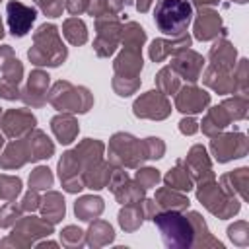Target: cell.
I'll return each mask as SVG.
<instances>
[{
  "mask_svg": "<svg viewBox=\"0 0 249 249\" xmlns=\"http://www.w3.org/2000/svg\"><path fill=\"white\" fill-rule=\"evenodd\" d=\"M2 144H4V132L0 130V148H2Z\"/></svg>",
  "mask_w": 249,
  "mask_h": 249,
  "instance_id": "cell-61",
  "label": "cell"
},
{
  "mask_svg": "<svg viewBox=\"0 0 249 249\" xmlns=\"http://www.w3.org/2000/svg\"><path fill=\"white\" fill-rule=\"evenodd\" d=\"M115 239V231H113V226L105 220H93V224L89 226L88 230V245L91 247H101V245H107Z\"/></svg>",
  "mask_w": 249,
  "mask_h": 249,
  "instance_id": "cell-37",
  "label": "cell"
},
{
  "mask_svg": "<svg viewBox=\"0 0 249 249\" xmlns=\"http://www.w3.org/2000/svg\"><path fill=\"white\" fill-rule=\"evenodd\" d=\"M230 115L226 113V109L222 107V105H216V107H210L208 111H206V115H204V119H202V126H198V128H202V132L206 134V136H216V134H220L228 124H230Z\"/></svg>",
  "mask_w": 249,
  "mask_h": 249,
  "instance_id": "cell-32",
  "label": "cell"
},
{
  "mask_svg": "<svg viewBox=\"0 0 249 249\" xmlns=\"http://www.w3.org/2000/svg\"><path fill=\"white\" fill-rule=\"evenodd\" d=\"M49 82H51V76L43 70H31L29 78H27V84L25 88L21 89V95L19 99H23L25 105H31V107H43L47 103V93H49Z\"/></svg>",
  "mask_w": 249,
  "mask_h": 249,
  "instance_id": "cell-17",
  "label": "cell"
},
{
  "mask_svg": "<svg viewBox=\"0 0 249 249\" xmlns=\"http://www.w3.org/2000/svg\"><path fill=\"white\" fill-rule=\"evenodd\" d=\"M51 130L60 144H70L76 140L80 126L72 113H58L51 119Z\"/></svg>",
  "mask_w": 249,
  "mask_h": 249,
  "instance_id": "cell-25",
  "label": "cell"
},
{
  "mask_svg": "<svg viewBox=\"0 0 249 249\" xmlns=\"http://www.w3.org/2000/svg\"><path fill=\"white\" fill-rule=\"evenodd\" d=\"M208 103H210V93L196 88L195 84L183 86L175 93V109L185 113V115L202 113V111H206Z\"/></svg>",
  "mask_w": 249,
  "mask_h": 249,
  "instance_id": "cell-15",
  "label": "cell"
},
{
  "mask_svg": "<svg viewBox=\"0 0 249 249\" xmlns=\"http://www.w3.org/2000/svg\"><path fill=\"white\" fill-rule=\"evenodd\" d=\"M210 150L216 161L226 163L230 160L243 158L249 150L247 138L243 132H226V134H216L210 140Z\"/></svg>",
  "mask_w": 249,
  "mask_h": 249,
  "instance_id": "cell-9",
  "label": "cell"
},
{
  "mask_svg": "<svg viewBox=\"0 0 249 249\" xmlns=\"http://www.w3.org/2000/svg\"><path fill=\"white\" fill-rule=\"evenodd\" d=\"M41 214L45 220H49L51 224H56L64 218V212H66V204H64V198L60 193L56 191H49L43 198H41Z\"/></svg>",
  "mask_w": 249,
  "mask_h": 249,
  "instance_id": "cell-33",
  "label": "cell"
},
{
  "mask_svg": "<svg viewBox=\"0 0 249 249\" xmlns=\"http://www.w3.org/2000/svg\"><path fill=\"white\" fill-rule=\"evenodd\" d=\"M62 35L66 37V41L74 47H80L88 41V27L86 23L78 18V16H72L68 19H64L62 23Z\"/></svg>",
  "mask_w": 249,
  "mask_h": 249,
  "instance_id": "cell-38",
  "label": "cell"
},
{
  "mask_svg": "<svg viewBox=\"0 0 249 249\" xmlns=\"http://www.w3.org/2000/svg\"><path fill=\"white\" fill-rule=\"evenodd\" d=\"M154 224L158 226L165 247L173 249H187L193 247V226L187 216L179 210H161L152 216Z\"/></svg>",
  "mask_w": 249,
  "mask_h": 249,
  "instance_id": "cell-3",
  "label": "cell"
},
{
  "mask_svg": "<svg viewBox=\"0 0 249 249\" xmlns=\"http://www.w3.org/2000/svg\"><path fill=\"white\" fill-rule=\"evenodd\" d=\"M21 193V179L16 175H0V198L4 200H16V196Z\"/></svg>",
  "mask_w": 249,
  "mask_h": 249,
  "instance_id": "cell-45",
  "label": "cell"
},
{
  "mask_svg": "<svg viewBox=\"0 0 249 249\" xmlns=\"http://www.w3.org/2000/svg\"><path fill=\"white\" fill-rule=\"evenodd\" d=\"M35 4L49 18H58V16H62V10H64L62 0H35Z\"/></svg>",
  "mask_w": 249,
  "mask_h": 249,
  "instance_id": "cell-52",
  "label": "cell"
},
{
  "mask_svg": "<svg viewBox=\"0 0 249 249\" xmlns=\"http://www.w3.org/2000/svg\"><path fill=\"white\" fill-rule=\"evenodd\" d=\"M27 56L35 66H53V68L60 66L66 60L68 51L62 45L56 25L53 23L39 25V29L33 33V47L27 51Z\"/></svg>",
  "mask_w": 249,
  "mask_h": 249,
  "instance_id": "cell-1",
  "label": "cell"
},
{
  "mask_svg": "<svg viewBox=\"0 0 249 249\" xmlns=\"http://www.w3.org/2000/svg\"><path fill=\"white\" fill-rule=\"evenodd\" d=\"M235 56H237V51L226 37L216 39L208 51L210 66L220 68V70H228V72H231L235 68Z\"/></svg>",
  "mask_w": 249,
  "mask_h": 249,
  "instance_id": "cell-24",
  "label": "cell"
},
{
  "mask_svg": "<svg viewBox=\"0 0 249 249\" xmlns=\"http://www.w3.org/2000/svg\"><path fill=\"white\" fill-rule=\"evenodd\" d=\"M169 66L177 72L179 78L187 80L189 84H195V82L200 78V74H202L204 58H202L198 53H195V51H191V49H185V51L173 54V60H171Z\"/></svg>",
  "mask_w": 249,
  "mask_h": 249,
  "instance_id": "cell-19",
  "label": "cell"
},
{
  "mask_svg": "<svg viewBox=\"0 0 249 249\" xmlns=\"http://www.w3.org/2000/svg\"><path fill=\"white\" fill-rule=\"evenodd\" d=\"M88 2L89 0H64V8L68 10V14L72 16H80L88 10Z\"/></svg>",
  "mask_w": 249,
  "mask_h": 249,
  "instance_id": "cell-55",
  "label": "cell"
},
{
  "mask_svg": "<svg viewBox=\"0 0 249 249\" xmlns=\"http://www.w3.org/2000/svg\"><path fill=\"white\" fill-rule=\"evenodd\" d=\"M220 105L226 109V113L230 115L231 121H241V119L247 117V107H249L247 95H239V93H237V95H233L231 99L222 101Z\"/></svg>",
  "mask_w": 249,
  "mask_h": 249,
  "instance_id": "cell-43",
  "label": "cell"
},
{
  "mask_svg": "<svg viewBox=\"0 0 249 249\" xmlns=\"http://www.w3.org/2000/svg\"><path fill=\"white\" fill-rule=\"evenodd\" d=\"M39 204H41V196H39V191H35V189H29L25 195H23V200H21V210L23 212H33V210H37L39 208Z\"/></svg>",
  "mask_w": 249,
  "mask_h": 249,
  "instance_id": "cell-53",
  "label": "cell"
},
{
  "mask_svg": "<svg viewBox=\"0 0 249 249\" xmlns=\"http://www.w3.org/2000/svg\"><path fill=\"white\" fill-rule=\"evenodd\" d=\"M191 41L193 39L187 33H183L179 37H173V39H154L152 45H150V49H148V54H150V58L154 62H163L169 54L173 56V54L189 49L191 47Z\"/></svg>",
  "mask_w": 249,
  "mask_h": 249,
  "instance_id": "cell-22",
  "label": "cell"
},
{
  "mask_svg": "<svg viewBox=\"0 0 249 249\" xmlns=\"http://www.w3.org/2000/svg\"><path fill=\"white\" fill-rule=\"evenodd\" d=\"M158 212V204L154 198H142L136 202H128L124 204V208H121L119 212V224L124 231H134L140 228V224Z\"/></svg>",
  "mask_w": 249,
  "mask_h": 249,
  "instance_id": "cell-11",
  "label": "cell"
},
{
  "mask_svg": "<svg viewBox=\"0 0 249 249\" xmlns=\"http://www.w3.org/2000/svg\"><path fill=\"white\" fill-rule=\"evenodd\" d=\"M74 212L82 222H91L95 218H99V214L103 212V198L101 196H80L74 202Z\"/></svg>",
  "mask_w": 249,
  "mask_h": 249,
  "instance_id": "cell-35",
  "label": "cell"
},
{
  "mask_svg": "<svg viewBox=\"0 0 249 249\" xmlns=\"http://www.w3.org/2000/svg\"><path fill=\"white\" fill-rule=\"evenodd\" d=\"M21 206L19 204H16L14 200H8L2 208H0V226L2 228H10V226H14L19 218H21Z\"/></svg>",
  "mask_w": 249,
  "mask_h": 249,
  "instance_id": "cell-47",
  "label": "cell"
},
{
  "mask_svg": "<svg viewBox=\"0 0 249 249\" xmlns=\"http://www.w3.org/2000/svg\"><path fill=\"white\" fill-rule=\"evenodd\" d=\"M58 177L66 193H80L84 187V167L72 150L64 152L58 161Z\"/></svg>",
  "mask_w": 249,
  "mask_h": 249,
  "instance_id": "cell-14",
  "label": "cell"
},
{
  "mask_svg": "<svg viewBox=\"0 0 249 249\" xmlns=\"http://www.w3.org/2000/svg\"><path fill=\"white\" fill-rule=\"evenodd\" d=\"M23 78V64L12 56L4 68H2V78H0V97L2 99H8V101H14V99H19L21 91H19V82Z\"/></svg>",
  "mask_w": 249,
  "mask_h": 249,
  "instance_id": "cell-20",
  "label": "cell"
},
{
  "mask_svg": "<svg viewBox=\"0 0 249 249\" xmlns=\"http://www.w3.org/2000/svg\"><path fill=\"white\" fill-rule=\"evenodd\" d=\"M121 41H123V47L138 49L140 51L142 45L146 43V31L136 21H126L121 27Z\"/></svg>",
  "mask_w": 249,
  "mask_h": 249,
  "instance_id": "cell-39",
  "label": "cell"
},
{
  "mask_svg": "<svg viewBox=\"0 0 249 249\" xmlns=\"http://www.w3.org/2000/svg\"><path fill=\"white\" fill-rule=\"evenodd\" d=\"M53 233V224L45 218H39V216H21L16 224H14V230H12V235H8L2 245H18V247H23V245H35L37 237H45V235H51Z\"/></svg>",
  "mask_w": 249,
  "mask_h": 249,
  "instance_id": "cell-7",
  "label": "cell"
},
{
  "mask_svg": "<svg viewBox=\"0 0 249 249\" xmlns=\"http://www.w3.org/2000/svg\"><path fill=\"white\" fill-rule=\"evenodd\" d=\"M183 165L187 167V171H189L191 179H193V181H196V183H202V181H210V179H214L212 161H210L208 152H206V148H204L202 144H195V146L189 150V154H187V158H185Z\"/></svg>",
  "mask_w": 249,
  "mask_h": 249,
  "instance_id": "cell-18",
  "label": "cell"
},
{
  "mask_svg": "<svg viewBox=\"0 0 249 249\" xmlns=\"http://www.w3.org/2000/svg\"><path fill=\"white\" fill-rule=\"evenodd\" d=\"M35 124H37V119L27 109H8L2 113V119H0V128L8 138L25 136L35 128Z\"/></svg>",
  "mask_w": 249,
  "mask_h": 249,
  "instance_id": "cell-12",
  "label": "cell"
},
{
  "mask_svg": "<svg viewBox=\"0 0 249 249\" xmlns=\"http://www.w3.org/2000/svg\"><path fill=\"white\" fill-rule=\"evenodd\" d=\"M148 142V154H150V160H160L165 152V144L161 142V138H156V136H150L146 138Z\"/></svg>",
  "mask_w": 249,
  "mask_h": 249,
  "instance_id": "cell-54",
  "label": "cell"
},
{
  "mask_svg": "<svg viewBox=\"0 0 249 249\" xmlns=\"http://www.w3.org/2000/svg\"><path fill=\"white\" fill-rule=\"evenodd\" d=\"M220 185L233 196H241L243 200L247 198V185H249V169L247 167H239L235 171L224 173L220 177Z\"/></svg>",
  "mask_w": 249,
  "mask_h": 249,
  "instance_id": "cell-30",
  "label": "cell"
},
{
  "mask_svg": "<svg viewBox=\"0 0 249 249\" xmlns=\"http://www.w3.org/2000/svg\"><path fill=\"white\" fill-rule=\"evenodd\" d=\"M6 16H8V27L14 37H23L29 33L31 25L37 19V10L33 6H25L19 0H10L6 4Z\"/></svg>",
  "mask_w": 249,
  "mask_h": 249,
  "instance_id": "cell-13",
  "label": "cell"
},
{
  "mask_svg": "<svg viewBox=\"0 0 249 249\" xmlns=\"http://www.w3.org/2000/svg\"><path fill=\"white\" fill-rule=\"evenodd\" d=\"M47 101L62 113H88L93 105V95L84 86H72L66 80H58L47 93Z\"/></svg>",
  "mask_w": 249,
  "mask_h": 249,
  "instance_id": "cell-5",
  "label": "cell"
},
{
  "mask_svg": "<svg viewBox=\"0 0 249 249\" xmlns=\"http://www.w3.org/2000/svg\"><path fill=\"white\" fill-rule=\"evenodd\" d=\"M117 165H113L111 161H95L91 163L86 171H84V187L88 189H93V191H99L103 187L109 185V179H111V173L115 171Z\"/></svg>",
  "mask_w": 249,
  "mask_h": 249,
  "instance_id": "cell-26",
  "label": "cell"
},
{
  "mask_svg": "<svg viewBox=\"0 0 249 249\" xmlns=\"http://www.w3.org/2000/svg\"><path fill=\"white\" fill-rule=\"evenodd\" d=\"M74 154H76V158L80 160V163H82V167H84V171L91 165V163H95V161H99V160H103V152H105V144L101 142V140H91V138H86V140H82L74 150H72Z\"/></svg>",
  "mask_w": 249,
  "mask_h": 249,
  "instance_id": "cell-29",
  "label": "cell"
},
{
  "mask_svg": "<svg viewBox=\"0 0 249 249\" xmlns=\"http://www.w3.org/2000/svg\"><path fill=\"white\" fill-rule=\"evenodd\" d=\"M152 4H154V0H136V10H138L140 14H144V12L150 10Z\"/></svg>",
  "mask_w": 249,
  "mask_h": 249,
  "instance_id": "cell-58",
  "label": "cell"
},
{
  "mask_svg": "<svg viewBox=\"0 0 249 249\" xmlns=\"http://www.w3.org/2000/svg\"><path fill=\"white\" fill-rule=\"evenodd\" d=\"M123 8H124V0H89L86 12L95 18H107V16H117Z\"/></svg>",
  "mask_w": 249,
  "mask_h": 249,
  "instance_id": "cell-42",
  "label": "cell"
},
{
  "mask_svg": "<svg viewBox=\"0 0 249 249\" xmlns=\"http://www.w3.org/2000/svg\"><path fill=\"white\" fill-rule=\"evenodd\" d=\"M14 56V49L10 45H2L0 47V70L4 68V64Z\"/></svg>",
  "mask_w": 249,
  "mask_h": 249,
  "instance_id": "cell-57",
  "label": "cell"
},
{
  "mask_svg": "<svg viewBox=\"0 0 249 249\" xmlns=\"http://www.w3.org/2000/svg\"><path fill=\"white\" fill-rule=\"evenodd\" d=\"M191 226H193V247H224L216 237L210 235L206 222L202 220V216L198 212H189L187 214Z\"/></svg>",
  "mask_w": 249,
  "mask_h": 249,
  "instance_id": "cell-31",
  "label": "cell"
},
{
  "mask_svg": "<svg viewBox=\"0 0 249 249\" xmlns=\"http://www.w3.org/2000/svg\"><path fill=\"white\" fill-rule=\"evenodd\" d=\"M179 130L183 132V134H195V132H198V123L193 119V117H187V119H183L181 123H179Z\"/></svg>",
  "mask_w": 249,
  "mask_h": 249,
  "instance_id": "cell-56",
  "label": "cell"
},
{
  "mask_svg": "<svg viewBox=\"0 0 249 249\" xmlns=\"http://www.w3.org/2000/svg\"><path fill=\"white\" fill-rule=\"evenodd\" d=\"M53 173L47 165H37L29 175V189L35 191H49L53 187Z\"/></svg>",
  "mask_w": 249,
  "mask_h": 249,
  "instance_id": "cell-44",
  "label": "cell"
},
{
  "mask_svg": "<svg viewBox=\"0 0 249 249\" xmlns=\"http://www.w3.org/2000/svg\"><path fill=\"white\" fill-rule=\"evenodd\" d=\"M160 179H161V175H160V171L154 169V167H140V169L136 171V177H134V181H136L140 187H144V189L156 187Z\"/></svg>",
  "mask_w": 249,
  "mask_h": 249,
  "instance_id": "cell-51",
  "label": "cell"
},
{
  "mask_svg": "<svg viewBox=\"0 0 249 249\" xmlns=\"http://www.w3.org/2000/svg\"><path fill=\"white\" fill-rule=\"evenodd\" d=\"M231 2H237V4H245L247 0H231Z\"/></svg>",
  "mask_w": 249,
  "mask_h": 249,
  "instance_id": "cell-62",
  "label": "cell"
},
{
  "mask_svg": "<svg viewBox=\"0 0 249 249\" xmlns=\"http://www.w3.org/2000/svg\"><path fill=\"white\" fill-rule=\"evenodd\" d=\"M111 86H113V89H115L117 95L126 97V95H132V93L140 88V78H121V76H113Z\"/></svg>",
  "mask_w": 249,
  "mask_h": 249,
  "instance_id": "cell-46",
  "label": "cell"
},
{
  "mask_svg": "<svg viewBox=\"0 0 249 249\" xmlns=\"http://www.w3.org/2000/svg\"><path fill=\"white\" fill-rule=\"evenodd\" d=\"M202 82L218 91V93H235V82H233V70L228 72V70H220V68H214V66H208L204 70V76H202Z\"/></svg>",
  "mask_w": 249,
  "mask_h": 249,
  "instance_id": "cell-27",
  "label": "cell"
},
{
  "mask_svg": "<svg viewBox=\"0 0 249 249\" xmlns=\"http://www.w3.org/2000/svg\"><path fill=\"white\" fill-rule=\"evenodd\" d=\"M196 198L200 200V204L206 206L208 212H212L216 218H222V220L231 218L233 214L239 212V200H237V196L230 195V193H228L220 183H216L214 179L198 183Z\"/></svg>",
  "mask_w": 249,
  "mask_h": 249,
  "instance_id": "cell-6",
  "label": "cell"
},
{
  "mask_svg": "<svg viewBox=\"0 0 249 249\" xmlns=\"http://www.w3.org/2000/svg\"><path fill=\"white\" fill-rule=\"evenodd\" d=\"M132 113H134L138 119L161 121V119L169 117V113H171V103H169L167 95L161 93L160 89H150V91L142 93V95L134 101Z\"/></svg>",
  "mask_w": 249,
  "mask_h": 249,
  "instance_id": "cell-10",
  "label": "cell"
},
{
  "mask_svg": "<svg viewBox=\"0 0 249 249\" xmlns=\"http://www.w3.org/2000/svg\"><path fill=\"white\" fill-rule=\"evenodd\" d=\"M156 86L161 93L165 95H175L177 89L181 88V78L177 76V72L171 68V66H163L158 76H156Z\"/></svg>",
  "mask_w": 249,
  "mask_h": 249,
  "instance_id": "cell-41",
  "label": "cell"
},
{
  "mask_svg": "<svg viewBox=\"0 0 249 249\" xmlns=\"http://www.w3.org/2000/svg\"><path fill=\"white\" fill-rule=\"evenodd\" d=\"M228 237H230L235 245H239V247L247 245V243H249V224H247L245 220H239V222L231 224V226L228 228Z\"/></svg>",
  "mask_w": 249,
  "mask_h": 249,
  "instance_id": "cell-49",
  "label": "cell"
},
{
  "mask_svg": "<svg viewBox=\"0 0 249 249\" xmlns=\"http://www.w3.org/2000/svg\"><path fill=\"white\" fill-rule=\"evenodd\" d=\"M121 27L123 23L117 19V16L107 18H95V31L97 37L93 41V51L97 56H111L119 43H121Z\"/></svg>",
  "mask_w": 249,
  "mask_h": 249,
  "instance_id": "cell-8",
  "label": "cell"
},
{
  "mask_svg": "<svg viewBox=\"0 0 249 249\" xmlns=\"http://www.w3.org/2000/svg\"><path fill=\"white\" fill-rule=\"evenodd\" d=\"M115 198L121 202V204H128V202H136V200H142L144 195H146V189L140 187L134 179H126L123 185H119L115 191H113Z\"/></svg>",
  "mask_w": 249,
  "mask_h": 249,
  "instance_id": "cell-40",
  "label": "cell"
},
{
  "mask_svg": "<svg viewBox=\"0 0 249 249\" xmlns=\"http://www.w3.org/2000/svg\"><path fill=\"white\" fill-rule=\"evenodd\" d=\"M150 160L148 142L134 138L128 132H117L109 140V161L117 167H140Z\"/></svg>",
  "mask_w": 249,
  "mask_h": 249,
  "instance_id": "cell-4",
  "label": "cell"
},
{
  "mask_svg": "<svg viewBox=\"0 0 249 249\" xmlns=\"http://www.w3.org/2000/svg\"><path fill=\"white\" fill-rule=\"evenodd\" d=\"M156 204H158V208H161V210H185V208H189V198H187V195H183L181 191H175V189H171V187H161V189H158L156 191Z\"/></svg>",
  "mask_w": 249,
  "mask_h": 249,
  "instance_id": "cell-34",
  "label": "cell"
},
{
  "mask_svg": "<svg viewBox=\"0 0 249 249\" xmlns=\"http://www.w3.org/2000/svg\"><path fill=\"white\" fill-rule=\"evenodd\" d=\"M31 161V152H29V142L27 134L21 138H14L2 152L0 156V167L2 169H18Z\"/></svg>",
  "mask_w": 249,
  "mask_h": 249,
  "instance_id": "cell-21",
  "label": "cell"
},
{
  "mask_svg": "<svg viewBox=\"0 0 249 249\" xmlns=\"http://www.w3.org/2000/svg\"><path fill=\"white\" fill-rule=\"evenodd\" d=\"M163 183H165V187H171V189H175V191L187 193V191L193 189V183H195V181L191 179L187 167L183 165V160H179V161L175 163V167L165 173Z\"/></svg>",
  "mask_w": 249,
  "mask_h": 249,
  "instance_id": "cell-36",
  "label": "cell"
},
{
  "mask_svg": "<svg viewBox=\"0 0 249 249\" xmlns=\"http://www.w3.org/2000/svg\"><path fill=\"white\" fill-rule=\"evenodd\" d=\"M196 8H208V6H216L220 4V0H191Z\"/></svg>",
  "mask_w": 249,
  "mask_h": 249,
  "instance_id": "cell-59",
  "label": "cell"
},
{
  "mask_svg": "<svg viewBox=\"0 0 249 249\" xmlns=\"http://www.w3.org/2000/svg\"><path fill=\"white\" fill-rule=\"evenodd\" d=\"M27 142H29V152H31V161H39V160H49L54 154V144L51 142V138L39 130L33 128L31 132H27Z\"/></svg>",
  "mask_w": 249,
  "mask_h": 249,
  "instance_id": "cell-28",
  "label": "cell"
},
{
  "mask_svg": "<svg viewBox=\"0 0 249 249\" xmlns=\"http://www.w3.org/2000/svg\"><path fill=\"white\" fill-rule=\"evenodd\" d=\"M193 19L191 0H160L154 10L156 27L169 37H179L187 33V27Z\"/></svg>",
  "mask_w": 249,
  "mask_h": 249,
  "instance_id": "cell-2",
  "label": "cell"
},
{
  "mask_svg": "<svg viewBox=\"0 0 249 249\" xmlns=\"http://www.w3.org/2000/svg\"><path fill=\"white\" fill-rule=\"evenodd\" d=\"M226 27L218 12L210 8H198L195 18V39L198 41H212L218 37H226Z\"/></svg>",
  "mask_w": 249,
  "mask_h": 249,
  "instance_id": "cell-16",
  "label": "cell"
},
{
  "mask_svg": "<svg viewBox=\"0 0 249 249\" xmlns=\"http://www.w3.org/2000/svg\"><path fill=\"white\" fill-rule=\"evenodd\" d=\"M142 66H144V62H142L140 51L128 49V47H123V51L119 53V56L113 62L115 76H121V78H138L142 72Z\"/></svg>",
  "mask_w": 249,
  "mask_h": 249,
  "instance_id": "cell-23",
  "label": "cell"
},
{
  "mask_svg": "<svg viewBox=\"0 0 249 249\" xmlns=\"http://www.w3.org/2000/svg\"><path fill=\"white\" fill-rule=\"evenodd\" d=\"M4 37V25H2V19H0V39Z\"/></svg>",
  "mask_w": 249,
  "mask_h": 249,
  "instance_id": "cell-60",
  "label": "cell"
},
{
  "mask_svg": "<svg viewBox=\"0 0 249 249\" xmlns=\"http://www.w3.org/2000/svg\"><path fill=\"white\" fill-rule=\"evenodd\" d=\"M60 243L66 247H80L86 243V233L76 226H66L60 231Z\"/></svg>",
  "mask_w": 249,
  "mask_h": 249,
  "instance_id": "cell-50",
  "label": "cell"
},
{
  "mask_svg": "<svg viewBox=\"0 0 249 249\" xmlns=\"http://www.w3.org/2000/svg\"><path fill=\"white\" fill-rule=\"evenodd\" d=\"M233 82H235V93L247 95V88H249V80H247V58H241L239 62H235Z\"/></svg>",
  "mask_w": 249,
  "mask_h": 249,
  "instance_id": "cell-48",
  "label": "cell"
}]
</instances>
